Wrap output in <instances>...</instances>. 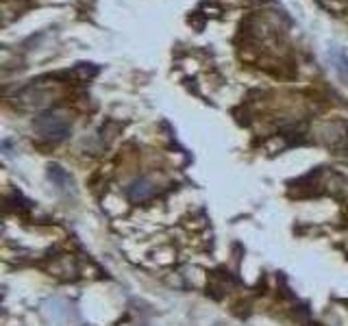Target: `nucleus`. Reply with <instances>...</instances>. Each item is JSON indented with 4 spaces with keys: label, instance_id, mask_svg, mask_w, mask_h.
<instances>
[{
    "label": "nucleus",
    "instance_id": "f03ea898",
    "mask_svg": "<svg viewBox=\"0 0 348 326\" xmlns=\"http://www.w3.org/2000/svg\"><path fill=\"white\" fill-rule=\"evenodd\" d=\"M128 194H131L133 200H144V198H148V196L152 194V189L146 183H135L131 189H128Z\"/></svg>",
    "mask_w": 348,
    "mask_h": 326
},
{
    "label": "nucleus",
    "instance_id": "f257e3e1",
    "mask_svg": "<svg viewBox=\"0 0 348 326\" xmlns=\"http://www.w3.org/2000/svg\"><path fill=\"white\" fill-rule=\"evenodd\" d=\"M35 128L39 130V135L46 140H63L68 135V120L59 116V113H44L35 120Z\"/></svg>",
    "mask_w": 348,
    "mask_h": 326
},
{
    "label": "nucleus",
    "instance_id": "7ed1b4c3",
    "mask_svg": "<svg viewBox=\"0 0 348 326\" xmlns=\"http://www.w3.org/2000/svg\"><path fill=\"white\" fill-rule=\"evenodd\" d=\"M50 178L57 183V185H68V183H72L70 181V176L63 172V170L59 168V166H50Z\"/></svg>",
    "mask_w": 348,
    "mask_h": 326
}]
</instances>
